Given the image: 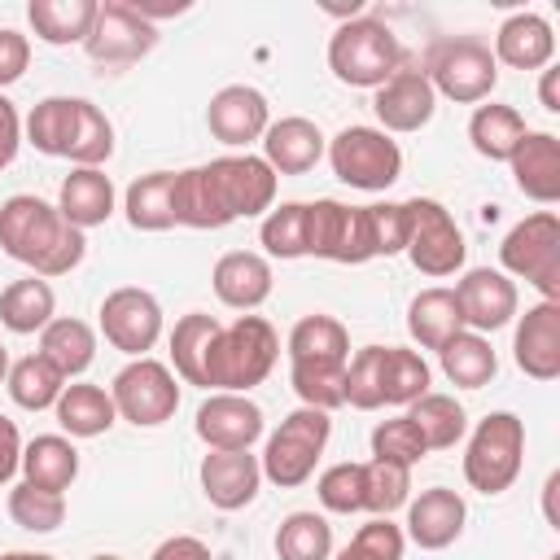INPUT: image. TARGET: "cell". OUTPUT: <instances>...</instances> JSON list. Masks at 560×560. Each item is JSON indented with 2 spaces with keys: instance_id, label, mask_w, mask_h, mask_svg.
Segmentation results:
<instances>
[{
  "instance_id": "8fae6325",
  "label": "cell",
  "mask_w": 560,
  "mask_h": 560,
  "mask_svg": "<svg viewBox=\"0 0 560 560\" xmlns=\"http://www.w3.org/2000/svg\"><path fill=\"white\" fill-rule=\"evenodd\" d=\"M114 411L118 420L136 424V429H158L179 411V376L162 363V359H131L114 385H109Z\"/></svg>"
},
{
  "instance_id": "b9f144b4",
  "label": "cell",
  "mask_w": 560,
  "mask_h": 560,
  "mask_svg": "<svg viewBox=\"0 0 560 560\" xmlns=\"http://www.w3.org/2000/svg\"><path fill=\"white\" fill-rule=\"evenodd\" d=\"M280 560H332V525L319 512H289L276 529Z\"/></svg>"
},
{
  "instance_id": "ab89813d",
  "label": "cell",
  "mask_w": 560,
  "mask_h": 560,
  "mask_svg": "<svg viewBox=\"0 0 560 560\" xmlns=\"http://www.w3.org/2000/svg\"><path fill=\"white\" fill-rule=\"evenodd\" d=\"M429 385H433V372L420 350H407V346L381 350V398L389 407H411L416 398L429 394Z\"/></svg>"
},
{
  "instance_id": "cb8c5ba5",
  "label": "cell",
  "mask_w": 560,
  "mask_h": 560,
  "mask_svg": "<svg viewBox=\"0 0 560 560\" xmlns=\"http://www.w3.org/2000/svg\"><path fill=\"white\" fill-rule=\"evenodd\" d=\"M210 284H214V298L241 315L258 311L267 298H271V262L254 249H232L214 262L210 271Z\"/></svg>"
},
{
  "instance_id": "4316f807",
  "label": "cell",
  "mask_w": 560,
  "mask_h": 560,
  "mask_svg": "<svg viewBox=\"0 0 560 560\" xmlns=\"http://www.w3.org/2000/svg\"><path fill=\"white\" fill-rule=\"evenodd\" d=\"M22 481L26 486H39V490H52V494H66L79 477V451L66 433H39L22 446V464H18Z\"/></svg>"
},
{
  "instance_id": "277c9868",
  "label": "cell",
  "mask_w": 560,
  "mask_h": 560,
  "mask_svg": "<svg viewBox=\"0 0 560 560\" xmlns=\"http://www.w3.org/2000/svg\"><path fill=\"white\" fill-rule=\"evenodd\" d=\"M411 57L398 44V35L381 22V18H346L332 35H328V70L346 83V88H381L394 70H402Z\"/></svg>"
},
{
  "instance_id": "83f0119b",
  "label": "cell",
  "mask_w": 560,
  "mask_h": 560,
  "mask_svg": "<svg viewBox=\"0 0 560 560\" xmlns=\"http://www.w3.org/2000/svg\"><path fill=\"white\" fill-rule=\"evenodd\" d=\"M407 332L420 350H442L455 332H464V315H459V302H455V289L446 284H433V289H420L407 306Z\"/></svg>"
},
{
  "instance_id": "94428289",
  "label": "cell",
  "mask_w": 560,
  "mask_h": 560,
  "mask_svg": "<svg viewBox=\"0 0 560 560\" xmlns=\"http://www.w3.org/2000/svg\"><path fill=\"white\" fill-rule=\"evenodd\" d=\"M556 490H560V472H551V477L542 481V512H547V525L560 529V516H556Z\"/></svg>"
},
{
  "instance_id": "6125c7cd",
  "label": "cell",
  "mask_w": 560,
  "mask_h": 560,
  "mask_svg": "<svg viewBox=\"0 0 560 560\" xmlns=\"http://www.w3.org/2000/svg\"><path fill=\"white\" fill-rule=\"evenodd\" d=\"M0 560H52L48 551H4Z\"/></svg>"
},
{
  "instance_id": "74e56055",
  "label": "cell",
  "mask_w": 560,
  "mask_h": 560,
  "mask_svg": "<svg viewBox=\"0 0 560 560\" xmlns=\"http://www.w3.org/2000/svg\"><path fill=\"white\" fill-rule=\"evenodd\" d=\"M74 122H79V96H44L26 122L22 136L44 153V158H66L70 140H74Z\"/></svg>"
},
{
  "instance_id": "f546056e",
  "label": "cell",
  "mask_w": 560,
  "mask_h": 560,
  "mask_svg": "<svg viewBox=\"0 0 560 560\" xmlns=\"http://www.w3.org/2000/svg\"><path fill=\"white\" fill-rule=\"evenodd\" d=\"M57 424L66 438H101L114 429L118 411H114V398L105 385H92V381H74L61 389L57 398Z\"/></svg>"
},
{
  "instance_id": "5b68a950",
  "label": "cell",
  "mask_w": 560,
  "mask_h": 560,
  "mask_svg": "<svg viewBox=\"0 0 560 560\" xmlns=\"http://www.w3.org/2000/svg\"><path fill=\"white\" fill-rule=\"evenodd\" d=\"M424 70V79L433 83L438 96L455 101V105H481L490 101L494 83H499V66L486 39L477 35H442L429 39L424 57L416 61Z\"/></svg>"
},
{
  "instance_id": "1f68e13d",
  "label": "cell",
  "mask_w": 560,
  "mask_h": 560,
  "mask_svg": "<svg viewBox=\"0 0 560 560\" xmlns=\"http://www.w3.org/2000/svg\"><path fill=\"white\" fill-rule=\"evenodd\" d=\"M122 214L136 232H166L175 228V171H149L127 184Z\"/></svg>"
},
{
  "instance_id": "d6a6232c",
  "label": "cell",
  "mask_w": 560,
  "mask_h": 560,
  "mask_svg": "<svg viewBox=\"0 0 560 560\" xmlns=\"http://www.w3.org/2000/svg\"><path fill=\"white\" fill-rule=\"evenodd\" d=\"M438 363H442V376L455 385V389H481L494 381L499 372V354L490 346V337L481 332H455L442 350H438Z\"/></svg>"
},
{
  "instance_id": "6f0895ef",
  "label": "cell",
  "mask_w": 560,
  "mask_h": 560,
  "mask_svg": "<svg viewBox=\"0 0 560 560\" xmlns=\"http://www.w3.org/2000/svg\"><path fill=\"white\" fill-rule=\"evenodd\" d=\"M22 433H18V424L9 420V416H0V486H9L13 481V472H18V464H22Z\"/></svg>"
},
{
  "instance_id": "03108f58",
  "label": "cell",
  "mask_w": 560,
  "mask_h": 560,
  "mask_svg": "<svg viewBox=\"0 0 560 560\" xmlns=\"http://www.w3.org/2000/svg\"><path fill=\"white\" fill-rule=\"evenodd\" d=\"M547 560H560V556H547Z\"/></svg>"
},
{
  "instance_id": "4dcf8cb0",
  "label": "cell",
  "mask_w": 560,
  "mask_h": 560,
  "mask_svg": "<svg viewBox=\"0 0 560 560\" xmlns=\"http://www.w3.org/2000/svg\"><path fill=\"white\" fill-rule=\"evenodd\" d=\"M57 319V293L44 276H22L0 289V324L18 337L44 332Z\"/></svg>"
},
{
  "instance_id": "e7e4bbea",
  "label": "cell",
  "mask_w": 560,
  "mask_h": 560,
  "mask_svg": "<svg viewBox=\"0 0 560 560\" xmlns=\"http://www.w3.org/2000/svg\"><path fill=\"white\" fill-rule=\"evenodd\" d=\"M92 560H122V556H92Z\"/></svg>"
},
{
  "instance_id": "d590c367",
  "label": "cell",
  "mask_w": 560,
  "mask_h": 560,
  "mask_svg": "<svg viewBox=\"0 0 560 560\" xmlns=\"http://www.w3.org/2000/svg\"><path fill=\"white\" fill-rule=\"evenodd\" d=\"M525 131L529 127H525L521 109L516 105H499V101L477 105L472 118H468V140L486 162H508L516 153V144L525 140Z\"/></svg>"
},
{
  "instance_id": "8992f818",
  "label": "cell",
  "mask_w": 560,
  "mask_h": 560,
  "mask_svg": "<svg viewBox=\"0 0 560 560\" xmlns=\"http://www.w3.org/2000/svg\"><path fill=\"white\" fill-rule=\"evenodd\" d=\"M332 438V416L328 411H315V407H298L280 420V429L267 438L262 455H258V468H262V481L280 486V490H293L302 481H311L324 446Z\"/></svg>"
},
{
  "instance_id": "91938a15",
  "label": "cell",
  "mask_w": 560,
  "mask_h": 560,
  "mask_svg": "<svg viewBox=\"0 0 560 560\" xmlns=\"http://www.w3.org/2000/svg\"><path fill=\"white\" fill-rule=\"evenodd\" d=\"M560 70L556 66H542V79H538V101H542V109L547 114H560Z\"/></svg>"
},
{
  "instance_id": "ac0fdd59",
  "label": "cell",
  "mask_w": 560,
  "mask_h": 560,
  "mask_svg": "<svg viewBox=\"0 0 560 560\" xmlns=\"http://www.w3.org/2000/svg\"><path fill=\"white\" fill-rule=\"evenodd\" d=\"M192 429L210 451H249L262 438V407L249 394H206Z\"/></svg>"
},
{
  "instance_id": "44dd1931",
  "label": "cell",
  "mask_w": 560,
  "mask_h": 560,
  "mask_svg": "<svg viewBox=\"0 0 560 560\" xmlns=\"http://www.w3.org/2000/svg\"><path fill=\"white\" fill-rule=\"evenodd\" d=\"M464 521H468L464 494H455L446 486H429L416 499H407V529L402 534L420 551H442L464 534Z\"/></svg>"
},
{
  "instance_id": "7dc6e473",
  "label": "cell",
  "mask_w": 560,
  "mask_h": 560,
  "mask_svg": "<svg viewBox=\"0 0 560 560\" xmlns=\"http://www.w3.org/2000/svg\"><path fill=\"white\" fill-rule=\"evenodd\" d=\"M341 376L346 368H328V363H289V381H293V394L302 398V407H315V411H337L346 407V394H341Z\"/></svg>"
},
{
  "instance_id": "e575fe53",
  "label": "cell",
  "mask_w": 560,
  "mask_h": 560,
  "mask_svg": "<svg viewBox=\"0 0 560 560\" xmlns=\"http://www.w3.org/2000/svg\"><path fill=\"white\" fill-rule=\"evenodd\" d=\"M39 354L70 381V376H83L96 359V328L74 319V315H57L44 332H39Z\"/></svg>"
},
{
  "instance_id": "ba28073f",
  "label": "cell",
  "mask_w": 560,
  "mask_h": 560,
  "mask_svg": "<svg viewBox=\"0 0 560 560\" xmlns=\"http://www.w3.org/2000/svg\"><path fill=\"white\" fill-rule=\"evenodd\" d=\"M499 271L534 284L542 302H560V219L551 210H534L508 228L499 245Z\"/></svg>"
},
{
  "instance_id": "9a60e30c",
  "label": "cell",
  "mask_w": 560,
  "mask_h": 560,
  "mask_svg": "<svg viewBox=\"0 0 560 560\" xmlns=\"http://www.w3.org/2000/svg\"><path fill=\"white\" fill-rule=\"evenodd\" d=\"M455 302H459L464 328L468 332H481V337L494 332V328H508L521 315L516 280L503 276L499 267H468L455 280Z\"/></svg>"
},
{
  "instance_id": "be15d7a7",
  "label": "cell",
  "mask_w": 560,
  "mask_h": 560,
  "mask_svg": "<svg viewBox=\"0 0 560 560\" xmlns=\"http://www.w3.org/2000/svg\"><path fill=\"white\" fill-rule=\"evenodd\" d=\"M9 381V350H4V341H0V385Z\"/></svg>"
},
{
  "instance_id": "bcb514c9",
  "label": "cell",
  "mask_w": 560,
  "mask_h": 560,
  "mask_svg": "<svg viewBox=\"0 0 560 560\" xmlns=\"http://www.w3.org/2000/svg\"><path fill=\"white\" fill-rule=\"evenodd\" d=\"M9 516H13V525H22L31 534H52L66 521V494H52V490L18 481L9 490Z\"/></svg>"
},
{
  "instance_id": "ee69618b",
  "label": "cell",
  "mask_w": 560,
  "mask_h": 560,
  "mask_svg": "<svg viewBox=\"0 0 560 560\" xmlns=\"http://www.w3.org/2000/svg\"><path fill=\"white\" fill-rule=\"evenodd\" d=\"M407 499H411V468L389 464V459L363 464V512L389 516V512L407 508Z\"/></svg>"
},
{
  "instance_id": "9f6ffc18",
  "label": "cell",
  "mask_w": 560,
  "mask_h": 560,
  "mask_svg": "<svg viewBox=\"0 0 560 560\" xmlns=\"http://www.w3.org/2000/svg\"><path fill=\"white\" fill-rule=\"evenodd\" d=\"M149 560H214V551L201 538H192V534H175V538L158 542Z\"/></svg>"
},
{
  "instance_id": "484cf974",
  "label": "cell",
  "mask_w": 560,
  "mask_h": 560,
  "mask_svg": "<svg viewBox=\"0 0 560 560\" xmlns=\"http://www.w3.org/2000/svg\"><path fill=\"white\" fill-rule=\"evenodd\" d=\"M114 179L101 171V166H74L66 179H61V192H57V210L66 223H74L79 232L88 228H101L109 214H114Z\"/></svg>"
},
{
  "instance_id": "816d5d0a",
  "label": "cell",
  "mask_w": 560,
  "mask_h": 560,
  "mask_svg": "<svg viewBox=\"0 0 560 560\" xmlns=\"http://www.w3.org/2000/svg\"><path fill=\"white\" fill-rule=\"evenodd\" d=\"M424 455H429V446H424V438L416 433V424H411L407 416L381 420V424L372 429V459H389V464L416 468Z\"/></svg>"
},
{
  "instance_id": "8d00e7d4",
  "label": "cell",
  "mask_w": 560,
  "mask_h": 560,
  "mask_svg": "<svg viewBox=\"0 0 560 560\" xmlns=\"http://www.w3.org/2000/svg\"><path fill=\"white\" fill-rule=\"evenodd\" d=\"M223 324L206 311H188L184 319H175L171 328V372L184 381V385H201L206 389V354H210V341Z\"/></svg>"
},
{
  "instance_id": "6da1fadb",
  "label": "cell",
  "mask_w": 560,
  "mask_h": 560,
  "mask_svg": "<svg viewBox=\"0 0 560 560\" xmlns=\"http://www.w3.org/2000/svg\"><path fill=\"white\" fill-rule=\"evenodd\" d=\"M276 171L258 153H223L175 171V223L219 232L236 219H258L276 206Z\"/></svg>"
},
{
  "instance_id": "d6986e66",
  "label": "cell",
  "mask_w": 560,
  "mask_h": 560,
  "mask_svg": "<svg viewBox=\"0 0 560 560\" xmlns=\"http://www.w3.org/2000/svg\"><path fill=\"white\" fill-rule=\"evenodd\" d=\"M512 359L529 381L560 376V302H534L525 315H516Z\"/></svg>"
},
{
  "instance_id": "d4e9b609",
  "label": "cell",
  "mask_w": 560,
  "mask_h": 560,
  "mask_svg": "<svg viewBox=\"0 0 560 560\" xmlns=\"http://www.w3.org/2000/svg\"><path fill=\"white\" fill-rule=\"evenodd\" d=\"M508 166H512V184L529 201H538V206L560 201V140L551 131H525V140L516 144Z\"/></svg>"
},
{
  "instance_id": "836d02e7",
  "label": "cell",
  "mask_w": 560,
  "mask_h": 560,
  "mask_svg": "<svg viewBox=\"0 0 560 560\" xmlns=\"http://www.w3.org/2000/svg\"><path fill=\"white\" fill-rule=\"evenodd\" d=\"M96 18V0H31L26 4V22L35 31V39L66 48V44H83Z\"/></svg>"
},
{
  "instance_id": "7c38bea8",
  "label": "cell",
  "mask_w": 560,
  "mask_h": 560,
  "mask_svg": "<svg viewBox=\"0 0 560 560\" xmlns=\"http://www.w3.org/2000/svg\"><path fill=\"white\" fill-rule=\"evenodd\" d=\"M306 258H328V262H372V228H368V206H346V201H306Z\"/></svg>"
},
{
  "instance_id": "11a10c76",
  "label": "cell",
  "mask_w": 560,
  "mask_h": 560,
  "mask_svg": "<svg viewBox=\"0 0 560 560\" xmlns=\"http://www.w3.org/2000/svg\"><path fill=\"white\" fill-rule=\"evenodd\" d=\"M18 149H22V114H18V105L0 92V171L13 166Z\"/></svg>"
},
{
  "instance_id": "e0dca14e",
  "label": "cell",
  "mask_w": 560,
  "mask_h": 560,
  "mask_svg": "<svg viewBox=\"0 0 560 560\" xmlns=\"http://www.w3.org/2000/svg\"><path fill=\"white\" fill-rule=\"evenodd\" d=\"M206 127L219 144L228 149H245L254 140H262V131L271 127V105L258 88L249 83H228L210 96L206 105Z\"/></svg>"
},
{
  "instance_id": "5bb4252c",
  "label": "cell",
  "mask_w": 560,
  "mask_h": 560,
  "mask_svg": "<svg viewBox=\"0 0 560 560\" xmlns=\"http://www.w3.org/2000/svg\"><path fill=\"white\" fill-rule=\"evenodd\" d=\"M158 48V26L144 22L140 13L127 9V0H105L96 4L92 31L83 39V52L96 66H131Z\"/></svg>"
},
{
  "instance_id": "30bf717a",
  "label": "cell",
  "mask_w": 560,
  "mask_h": 560,
  "mask_svg": "<svg viewBox=\"0 0 560 560\" xmlns=\"http://www.w3.org/2000/svg\"><path fill=\"white\" fill-rule=\"evenodd\" d=\"M402 210H407V249L402 254L411 258V267L433 280L464 271L468 245H464L455 214L433 197H411V201H402Z\"/></svg>"
},
{
  "instance_id": "f1b7e54d",
  "label": "cell",
  "mask_w": 560,
  "mask_h": 560,
  "mask_svg": "<svg viewBox=\"0 0 560 560\" xmlns=\"http://www.w3.org/2000/svg\"><path fill=\"white\" fill-rule=\"evenodd\" d=\"M289 363H328V368H346L350 363V332L337 315H302L289 328Z\"/></svg>"
},
{
  "instance_id": "60d3db41",
  "label": "cell",
  "mask_w": 560,
  "mask_h": 560,
  "mask_svg": "<svg viewBox=\"0 0 560 560\" xmlns=\"http://www.w3.org/2000/svg\"><path fill=\"white\" fill-rule=\"evenodd\" d=\"M4 389H9V398H13L22 411H48V407H57V398H61V389H66V376L35 350V354L9 363Z\"/></svg>"
},
{
  "instance_id": "4fadbf2b",
  "label": "cell",
  "mask_w": 560,
  "mask_h": 560,
  "mask_svg": "<svg viewBox=\"0 0 560 560\" xmlns=\"http://www.w3.org/2000/svg\"><path fill=\"white\" fill-rule=\"evenodd\" d=\"M96 315H101V337L127 359H144L162 337V302L140 284L109 289Z\"/></svg>"
},
{
  "instance_id": "9c48e42d",
  "label": "cell",
  "mask_w": 560,
  "mask_h": 560,
  "mask_svg": "<svg viewBox=\"0 0 560 560\" xmlns=\"http://www.w3.org/2000/svg\"><path fill=\"white\" fill-rule=\"evenodd\" d=\"M328 166L341 184L359 188V192H385L398 175H402V149L394 136H385L381 127H341L328 140Z\"/></svg>"
},
{
  "instance_id": "7402d4cb",
  "label": "cell",
  "mask_w": 560,
  "mask_h": 560,
  "mask_svg": "<svg viewBox=\"0 0 560 560\" xmlns=\"http://www.w3.org/2000/svg\"><path fill=\"white\" fill-rule=\"evenodd\" d=\"M262 162L276 171V175H306L315 171V162L324 158L328 149V136L319 131V122L302 118V114H289V118H276L267 131H262Z\"/></svg>"
},
{
  "instance_id": "f35d334b",
  "label": "cell",
  "mask_w": 560,
  "mask_h": 560,
  "mask_svg": "<svg viewBox=\"0 0 560 560\" xmlns=\"http://www.w3.org/2000/svg\"><path fill=\"white\" fill-rule=\"evenodd\" d=\"M407 420L416 424V433L424 438L429 451H451L468 433V411L455 402V394H438V389H429L424 398H416L407 407Z\"/></svg>"
},
{
  "instance_id": "db71d44e",
  "label": "cell",
  "mask_w": 560,
  "mask_h": 560,
  "mask_svg": "<svg viewBox=\"0 0 560 560\" xmlns=\"http://www.w3.org/2000/svg\"><path fill=\"white\" fill-rule=\"evenodd\" d=\"M31 66V39L13 26H0V88L18 83Z\"/></svg>"
},
{
  "instance_id": "f5cc1de1",
  "label": "cell",
  "mask_w": 560,
  "mask_h": 560,
  "mask_svg": "<svg viewBox=\"0 0 560 560\" xmlns=\"http://www.w3.org/2000/svg\"><path fill=\"white\" fill-rule=\"evenodd\" d=\"M368 228H372L376 258H389V254H402L407 249V210H402V201H376V206H368Z\"/></svg>"
},
{
  "instance_id": "c3c4849f",
  "label": "cell",
  "mask_w": 560,
  "mask_h": 560,
  "mask_svg": "<svg viewBox=\"0 0 560 560\" xmlns=\"http://www.w3.org/2000/svg\"><path fill=\"white\" fill-rule=\"evenodd\" d=\"M315 494H319L324 512H337V516L363 512V464L359 459H341V464L324 468L319 481H315Z\"/></svg>"
},
{
  "instance_id": "681fc988",
  "label": "cell",
  "mask_w": 560,
  "mask_h": 560,
  "mask_svg": "<svg viewBox=\"0 0 560 560\" xmlns=\"http://www.w3.org/2000/svg\"><path fill=\"white\" fill-rule=\"evenodd\" d=\"M407 534L389 516H372L368 525L354 529V538L337 551V560H402Z\"/></svg>"
},
{
  "instance_id": "f907efd6",
  "label": "cell",
  "mask_w": 560,
  "mask_h": 560,
  "mask_svg": "<svg viewBox=\"0 0 560 560\" xmlns=\"http://www.w3.org/2000/svg\"><path fill=\"white\" fill-rule=\"evenodd\" d=\"M381 350L385 346H363L350 363H346V376H341V394L354 411H376L385 407L381 398Z\"/></svg>"
},
{
  "instance_id": "52a82bcc",
  "label": "cell",
  "mask_w": 560,
  "mask_h": 560,
  "mask_svg": "<svg viewBox=\"0 0 560 560\" xmlns=\"http://www.w3.org/2000/svg\"><path fill=\"white\" fill-rule=\"evenodd\" d=\"M525 464V420L512 411H490L464 446V481L477 494H503Z\"/></svg>"
},
{
  "instance_id": "7a4b0ae2",
  "label": "cell",
  "mask_w": 560,
  "mask_h": 560,
  "mask_svg": "<svg viewBox=\"0 0 560 560\" xmlns=\"http://www.w3.org/2000/svg\"><path fill=\"white\" fill-rule=\"evenodd\" d=\"M0 249L31 267V276H66L83 262L88 254V236L61 219L57 206H48L44 197L35 192H13L4 206H0Z\"/></svg>"
},
{
  "instance_id": "3957f363",
  "label": "cell",
  "mask_w": 560,
  "mask_h": 560,
  "mask_svg": "<svg viewBox=\"0 0 560 560\" xmlns=\"http://www.w3.org/2000/svg\"><path fill=\"white\" fill-rule=\"evenodd\" d=\"M280 359V337L262 315H236L223 324L206 354V389L210 394H249L271 376Z\"/></svg>"
},
{
  "instance_id": "f6af8a7d",
  "label": "cell",
  "mask_w": 560,
  "mask_h": 560,
  "mask_svg": "<svg viewBox=\"0 0 560 560\" xmlns=\"http://www.w3.org/2000/svg\"><path fill=\"white\" fill-rule=\"evenodd\" d=\"M114 153V122L105 118L101 105L79 96V122H74V140H70V162L74 166H105Z\"/></svg>"
},
{
  "instance_id": "ffe728a7",
  "label": "cell",
  "mask_w": 560,
  "mask_h": 560,
  "mask_svg": "<svg viewBox=\"0 0 560 560\" xmlns=\"http://www.w3.org/2000/svg\"><path fill=\"white\" fill-rule=\"evenodd\" d=\"M197 481H201V494L219 512H241L258 499L262 468H258V455H249V451H206Z\"/></svg>"
},
{
  "instance_id": "2e32d148",
  "label": "cell",
  "mask_w": 560,
  "mask_h": 560,
  "mask_svg": "<svg viewBox=\"0 0 560 560\" xmlns=\"http://www.w3.org/2000/svg\"><path fill=\"white\" fill-rule=\"evenodd\" d=\"M372 109H376V122L385 136H407V131L429 127V118L438 109V92L424 79V70L416 61H407L372 92Z\"/></svg>"
},
{
  "instance_id": "680465c9",
  "label": "cell",
  "mask_w": 560,
  "mask_h": 560,
  "mask_svg": "<svg viewBox=\"0 0 560 560\" xmlns=\"http://www.w3.org/2000/svg\"><path fill=\"white\" fill-rule=\"evenodd\" d=\"M127 9L158 26L162 18H179V13H188L192 4H188V0H127Z\"/></svg>"
},
{
  "instance_id": "603a6c76",
  "label": "cell",
  "mask_w": 560,
  "mask_h": 560,
  "mask_svg": "<svg viewBox=\"0 0 560 560\" xmlns=\"http://www.w3.org/2000/svg\"><path fill=\"white\" fill-rule=\"evenodd\" d=\"M494 66H512V70H542L556 57V31L542 13L521 9L512 18L499 22L494 31Z\"/></svg>"
},
{
  "instance_id": "7bdbcfd3",
  "label": "cell",
  "mask_w": 560,
  "mask_h": 560,
  "mask_svg": "<svg viewBox=\"0 0 560 560\" xmlns=\"http://www.w3.org/2000/svg\"><path fill=\"white\" fill-rule=\"evenodd\" d=\"M262 258H306V201H280L258 223Z\"/></svg>"
}]
</instances>
